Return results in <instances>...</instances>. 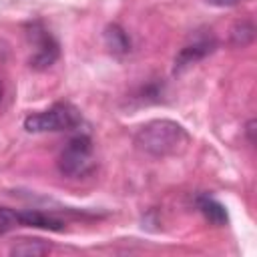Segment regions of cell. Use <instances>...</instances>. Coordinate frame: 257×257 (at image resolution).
I'll use <instances>...</instances> for the list:
<instances>
[{
    "instance_id": "obj_1",
    "label": "cell",
    "mask_w": 257,
    "mask_h": 257,
    "mask_svg": "<svg viewBox=\"0 0 257 257\" xmlns=\"http://www.w3.org/2000/svg\"><path fill=\"white\" fill-rule=\"evenodd\" d=\"M135 143L141 151L153 157H171L179 155L189 145V135L185 128L173 120H153L135 137Z\"/></svg>"
},
{
    "instance_id": "obj_2",
    "label": "cell",
    "mask_w": 257,
    "mask_h": 257,
    "mask_svg": "<svg viewBox=\"0 0 257 257\" xmlns=\"http://www.w3.org/2000/svg\"><path fill=\"white\" fill-rule=\"evenodd\" d=\"M80 124V112L70 102H56L42 112H32L24 118L28 133H56L70 131Z\"/></svg>"
},
{
    "instance_id": "obj_3",
    "label": "cell",
    "mask_w": 257,
    "mask_h": 257,
    "mask_svg": "<svg viewBox=\"0 0 257 257\" xmlns=\"http://www.w3.org/2000/svg\"><path fill=\"white\" fill-rule=\"evenodd\" d=\"M94 161H92V141L86 135L72 137L66 147L62 149L58 157V169L62 175L70 179L84 177L92 171Z\"/></svg>"
},
{
    "instance_id": "obj_4",
    "label": "cell",
    "mask_w": 257,
    "mask_h": 257,
    "mask_svg": "<svg viewBox=\"0 0 257 257\" xmlns=\"http://www.w3.org/2000/svg\"><path fill=\"white\" fill-rule=\"evenodd\" d=\"M30 38H32V42L36 46V52L30 58V64L34 68H48L58 58V44H56V40L46 30L38 28V24L32 26Z\"/></svg>"
},
{
    "instance_id": "obj_5",
    "label": "cell",
    "mask_w": 257,
    "mask_h": 257,
    "mask_svg": "<svg viewBox=\"0 0 257 257\" xmlns=\"http://www.w3.org/2000/svg\"><path fill=\"white\" fill-rule=\"evenodd\" d=\"M197 207H199V211L211 223H215V225H225L227 223V211H225V207L219 201H215L213 197H209V195L197 197Z\"/></svg>"
},
{
    "instance_id": "obj_6",
    "label": "cell",
    "mask_w": 257,
    "mask_h": 257,
    "mask_svg": "<svg viewBox=\"0 0 257 257\" xmlns=\"http://www.w3.org/2000/svg\"><path fill=\"white\" fill-rule=\"evenodd\" d=\"M20 225L24 227H38V229H50L60 231L62 223L50 215H44L40 211H20Z\"/></svg>"
},
{
    "instance_id": "obj_7",
    "label": "cell",
    "mask_w": 257,
    "mask_h": 257,
    "mask_svg": "<svg viewBox=\"0 0 257 257\" xmlns=\"http://www.w3.org/2000/svg\"><path fill=\"white\" fill-rule=\"evenodd\" d=\"M211 50H213V48H211L209 42H197V44H193V46H187V48L181 50V54H179V58H177V66L191 64V62H195L197 58L205 56V54L211 52Z\"/></svg>"
},
{
    "instance_id": "obj_8",
    "label": "cell",
    "mask_w": 257,
    "mask_h": 257,
    "mask_svg": "<svg viewBox=\"0 0 257 257\" xmlns=\"http://www.w3.org/2000/svg\"><path fill=\"white\" fill-rule=\"evenodd\" d=\"M50 247L44 245L40 239H20L18 243H14L12 253H16V255H42Z\"/></svg>"
},
{
    "instance_id": "obj_9",
    "label": "cell",
    "mask_w": 257,
    "mask_h": 257,
    "mask_svg": "<svg viewBox=\"0 0 257 257\" xmlns=\"http://www.w3.org/2000/svg\"><path fill=\"white\" fill-rule=\"evenodd\" d=\"M106 42L112 52H126L128 50V38L118 26H110L106 30Z\"/></svg>"
},
{
    "instance_id": "obj_10",
    "label": "cell",
    "mask_w": 257,
    "mask_h": 257,
    "mask_svg": "<svg viewBox=\"0 0 257 257\" xmlns=\"http://www.w3.org/2000/svg\"><path fill=\"white\" fill-rule=\"evenodd\" d=\"M14 227H20V211L8 209V207H0V235L8 233Z\"/></svg>"
},
{
    "instance_id": "obj_11",
    "label": "cell",
    "mask_w": 257,
    "mask_h": 257,
    "mask_svg": "<svg viewBox=\"0 0 257 257\" xmlns=\"http://www.w3.org/2000/svg\"><path fill=\"white\" fill-rule=\"evenodd\" d=\"M209 4H213V6H235V4H239L241 0H207Z\"/></svg>"
},
{
    "instance_id": "obj_12",
    "label": "cell",
    "mask_w": 257,
    "mask_h": 257,
    "mask_svg": "<svg viewBox=\"0 0 257 257\" xmlns=\"http://www.w3.org/2000/svg\"><path fill=\"white\" fill-rule=\"evenodd\" d=\"M0 98H2V84H0Z\"/></svg>"
}]
</instances>
